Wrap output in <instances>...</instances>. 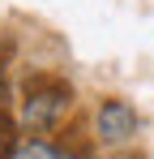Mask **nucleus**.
<instances>
[{"label": "nucleus", "instance_id": "obj_1", "mask_svg": "<svg viewBox=\"0 0 154 159\" xmlns=\"http://www.w3.org/2000/svg\"><path fill=\"white\" fill-rule=\"evenodd\" d=\"M73 112V86L51 73H39V78L26 82L22 103H17V125H22L30 138H51L69 120Z\"/></svg>", "mask_w": 154, "mask_h": 159}, {"label": "nucleus", "instance_id": "obj_2", "mask_svg": "<svg viewBox=\"0 0 154 159\" xmlns=\"http://www.w3.org/2000/svg\"><path fill=\"white\" fill-rule=\"evenodd\" d=\"M137 129H141V116H137V107L128 99H103L94 107V138L103 146L120 151V146H128L137 138Z\"/></svg>", "mask_w": 154, "mask_h": 159}, {"label": "nucleus", "instance_id": "obj_3", "mask_svg": "<svg viewBox=\"0 0 154 159\" xmlns=\"http://www.w3.org/2000/svg\"><path fill=\"white\" fill-rule=\"evenodd\" d=\"M13 159H77V155L64 151L56 138H22V146L13 151Z\"/></svg>", "mask_w": 154, "mask_h": 159}, {"label": "nucleus", "instance_id": "obj_4", "mask_svg": "<svg viewBox=\"0 0 154 159\" xmlns=\"http://www.w3.org/2000/svg\"><path fill=\"white\" fill-rule=\"evenodd\" d=\"M17 146H22V125L9 107H0V159H13Z\"/></svg>", "mask_w": 154, "mask_h": 159}, {"label": "nucleus", "instance_id": "obj_5", "mask_svg": "<svg viewBox=\"0 0 154 159\" xmlns=\"http://www.w3.org/2000/svg\"><path fill=\"white\" fill-rule=\"evenodd\" d=\"M0 107H9V82H4V73H0Z\"/></svg>", "mask_w": 154, "mask_h": 159}]
</instances>
